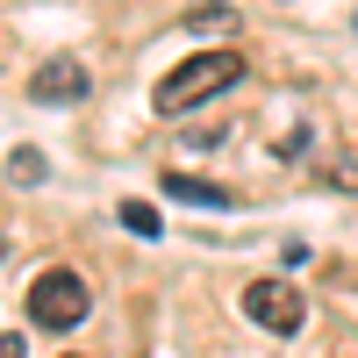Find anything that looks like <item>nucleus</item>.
<instances>
[{
    "mask_svg": "<svg viewBox=\"0 0 358 358\" xmlns=\"http://www.w3.org/2000/svg\"><path fill=\"white\" fill-rule=\"evenodd\" d=\"M236 79H244V50H201V57H187V65H172V72L158 79L151 108H158V115H187V108H201V101L229 94Z\"/></svg>",
    "mask_w": 358,
    "mask_h": 358,
    "instance_id": "1",
    "label": "nucleus"
},
{
    "mask_svg": "<svg viewBox=\"0 0 358 358\" xmlns=\"http://www.w3.org/2000/svg\"><path fill=\"white\" fill-rule=\"evenodd\" d=\"M86 308H94V294H86V280L65 273V265L29 287V322H36V330H57V337H65V330L86 322Z\"/></svg>",
    "mask_w": 358,
    "mask_h": 358,
    "instance_id": "2",
    "label": "nucleus"
},
{
    "mask_svg": "<svg viewBox=\"0 0 358 358\" xmlns=\"http://www.w3.org/2000/svg\"><path fill=\"white\" fill-rule=\"evenodd\" d=\"M244 315L258 322V330H273V337H294L308 322V301L287 280H258V287H244Z\"/></svg>",
    "mask_w": 358,
    "mask_h": 358,
    "instance_id": "3",
    "label": "nucleus"
},
{
    "mask_svg": "<svg viewBox=\"0 0 358 358\" xmlns=\"http://www.w3.org/2000/svg\"><path fill=\"white\" fill-rule=\"evenodd\" d=\"M86 86H94V79H86V65H79V57H50V65L29 79V101L65 108V101H86Z\"/></svg>",
    "mask_w": 358,
    "mask_h": 358,
    "instance_id": "4",
    "label": "nucleus"
},
{
    "mask_svg": "<svg viewBox=\"0 0 358 358\" xmlns=\"http://www.w3.org/2000/svg\"><path fill=\"white\" fill-rule=\"evenodd\" d=\"M165 194H172V201H194V208H236L229 187H215V179H194V172H165Z\"/></svg>",
    "mask_w": 358,
    "mask_h": 358,
    "instance_id": "5",
    "label": "nucleus"
},
{
    "mask_svg": "<svg viewBox=\"0 0 358 358\" xmlns=\"http://www.w3.org/2000/svg\"><path fill=\"white\" fill-rule=\"evenodd\" d=\"M43 172H50V165H43V151H29V143L8 158V179H15V187H43Z\"/></svg>",
    "mask_w": 358,
    "mask_h": 358,
    "instance_id": "6",
    "label": "nucleus"
},
{
    "mask_svg": "<svg viewBox=\"0 0 358 358\" xmlns=\"http://www.w3.org/2000/svg\"><path fill=\"white\" fill-rule=\"evenodd\" d=\"M122 229H136V236H165V222H158L151 201H122Z\"/></svg>",
    "mask_w": 358,
    "mask_h": 358,
    "instance_id": "7",
    "label": "nucleus"
},
{
    "mask_svg": "<svg viewBox=\"0 0 358 358\" xmlns=\"http://www.w3.org/2000/svg\"><path fill=\"white\" fill-rule=\"evenodd\" d=\"M229 22H236V15H229V8H215V0H208V8L194 15V29H229Z\"/></svg>",
    "mask_w": 358,
    "mask_h": 358,
    "instance_id": "8",
    "label": "nucleus"
},
{
    "mask_svg": "<svg viewBox=\"0 0 358 358\" xmlns=\"http://www.w3.org/2000/svg\"><path fill=\"white\" fill-rule=\"evenodd\" d=\"M22 351H29L22 337H8V330H0V358H22Z\"/></svg>",
    "mask_w": 358,
    "mask_h": 358,
    "instance_id": "9",
    "label": "nucleus"
}]
</instances>
